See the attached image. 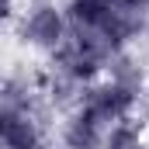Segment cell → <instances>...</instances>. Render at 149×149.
<instances>
[{
  "mask_svg": "<svg viewBox=\"0 0 149 149\" xmlns=\"http://www.w3.org/2000/svg\"><path fill=\"white\" fill-rule=\"evenodd\" d=\"M17 38L24 45H31L38 52L52 56L66 38H70V21L66 10L56 0H35L31 7H24L17 14Z\"/></svg>",
  "mask_w": 149,
  "mask_h": 149,
  "instance_id": "6da1fadb",
  "label": "cell"
},
{
  "mask_svg": "<svg viewBox=\"0 0 149 149\" xmlns=\"http://www.w3.org/2000/svg\"><path fill=\"white\" fill-rule=\"evenodd\" d=\"M135 101H139V97H132L128 90H121V87H118V83H111L108 76H101L97 83H90V87H83V90H80L76 108L87 114L90 121H97V125L108 132L111 125L128 121V118H132Z\"/></svg>",
  "mask_w": 149,
  "mask_h": 149,
  "instance_id": "7a4b0ae2",
  "label": "cell"
},
{
  "mask_svg": "<svg viewBox=\"0 0 149 149\" xmlns=\"http://www.w3.org/2000/svg\"><path fill=\"white\" fill-rule=\"evenodd\" d=\"M104 142V128L97 121H90L80 108H70L59 114V146L63 149H101Z\"/></svg>",
  "mask_w": 149,
  "mask_h": 149,
  "instance_id": "3957f363",
  "label": "cell"
},
{
  "mask_svg": "<svg viewBox=\"0 0 149 149\" xmlns=\"http://www.w3.org/2000/svg\"><path fill=\"white\" fill-rule=\"evenodd\" d=\"M101 149H149V132L139 125V121H118L104 132V142Z\"/></svg>",
  "mask_w": 149,
  "mask_h": 149,
  "instance_id": "277c9868",
  "label": "cell"
},
{
  "mask_svg": "<svg viewBox=\"0 0 149 149\" xmlns=\"http://www.w3.org/2000/svg\"><path fill=\"white\" fill-rule=\"evenodd\" d=\"M111 3L121 10H132V14H149V0H111Z\"/></svg>",
  "mask_w": 149,
  "mask_h": 149,
  "instance_id": "5b68a950",
  "label": "cell"
},
{
  "mask_svg": "<svg viewBox=\"0 0 149 149\" xmlns=\"http://www.w3.org/2000/svg\"><path fill=\"white\" fill-rule=\"evenodd\" d=\"M17 21V0H0V24Z\"/></svg>",
  "mask_w": 149,
  "mask_h": 149,
  "instance_id": "8992f818",
  "label": "cell"
}]
</instances>
